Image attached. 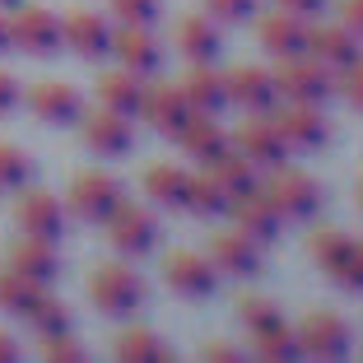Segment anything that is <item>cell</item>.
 Wrapping results in <instances>:
<instances>
[{
	"instance_id": "1",
	"label": "cell",
	"mask_w": 363,
	"mask_h": 363,
	"mask_svg": "<svg viewBox=\"0 0 363 363\" xmlns=\"http://www.w3.org/2000/svg\"><path fill=\"white\" fill-rule=\"evenodd\" d=\"M89 298H94L98 312H107V317H126V312H135L140 303H145V279L135 275L130 266H98L94 275H89Z\"/></svg>"
},
{
	"instance_id": "2",
	"label": "cell",
	"mask_w": 363,
	"mask_h": 363,
	"mask_svg": "<svg viewBox=\"0 0 363 363\" xmlns=\"http://www.w3.org/2000/svg\"><path fill=\"white\" fill-rule=\"evenodd\" d=\"M266 201L275 205L279 219H312L321 210V186L308 177V172H294V168H270V182L261 186Z\"/></svg>"
},
{
	"instance_id": "3",
	"label": "cell",
	"mask_w": 363,
	"mask_h": 363,
	"mask_svg": "<svg viewBox=\"0 0 363 363\" xmlns=\"http://www.w3.org/2000/svg\"><path fill=\"white\" fill-rule=\"evenodd\" d=\"M308 252H312V261H317V266L326 270L335 284H345V289H363V257H359V242H354L350 233L321 228V233H312Z\"/></svg>"
},
{
	"instance_id": "4",
	"label": "cell",
	"mask_w": 363,
	"mask_h": 363,
	"mask_svg": "<svg viewBox=\"0 0 363 363\" xmlns=\"http://www.w3.org/2000/svg\"><path fill=\"white\" fill-rule=\"evenodd\" d=\"M275 84L279 94L289 98V103H326V98L335 94V79L326 75V65L321 61H308V52L303 56H284L275 70Z\"/></svg>"
},
{
	"instance_id": "5",
	"label": "cell",
	"mask_w": 363,
	"mask_h": 363,
	"mask_svg": "<svg viewBox=\"0 0 363 363\" xmlns=\"http://www.w3.org/2000/svg\"><path fill=\"white\" fill-rule=\"evenodd\" d=\"M10 38H14V47H23L28 56H52V52H61L65 28L43 5H19V10L10 14Z\"/></svg>"
},
{
	"instance_id": "6",
	"label": "cell",
	"mask_w": 363,
	"mask_h": 363,
	"mask_svg": "<svg viewBox=\"0 0 363 363\" xmlns=\"http://www.w3.org/2000/svg\"><path fill=\"white\" fill-rule=\"evenodd\" d=\"M107 224V238H112V247L117 252H126V257H145L154 247V238H159V224H154V214L145 210V205H130L121 201L117 210L103 219Z\"/></svg>"
},
{
	"instance_id": "7",
	"label": "cell",
	"mask_w": 363,
	"mask_h": 363,
	"mask_svg": "<svg viewBox=\"0 0 363 363\" xmlns=\"http://www.w3.org/2000/svg\"><path fill=\"white\" fill-rule=\"evenodd\" d=\"M117 205H121L117 177H107V172H79V177L70 182V210H75L79 219H89V224H103Z\"/></svg>"
},
{
	"instance_id": "8",
	"label": "cell",
	"mask_w": 363,
	"mask_h": 363,
	"mask_svg": "<svg viewBox=\"0 0 363 363\" xmlns=\"http://www.w3.org/2000/svg\"><path fill=\"white\" fill-rule=\"evenodd\" d=\"M28 107L33 117L47 121V126H70V121L84 117V98L75 84H61V79H43V84L28 89Z\"/></svg>"
},
{
	"instance_id": "9",
	"label": "cell",
	"mask_w": 363,
	"mask_h": 363,
	"mask_svg": "<svg viewBox=\"0 0 363 363\" xmlns=\"http://www.w3.org/2000/svg\"><path fill=\"white\" fill-rule=\"evenodd\" d=\"M228 214H233L238 233H247L257 247H270L279 238V224H284V219L275 214V205L266 201L261 186H257V191H247V196H233V201H228Z\"/></svg>"
},
{
	"instance_id": "10",
	"label": "cell",
	"mask_w": 363,
	"mask_h": 363,
	"mask_svg": "<svg viewBox=\"0 0 363 363\" xmlns=\"http://www.w3.org/2000/svg\"><path fill=\"white\" fill-rule=\"evenodd\" d=\"M140 112H145V117H150V126L159 130V135H168V140H177V130L196 117V107L186 103L182 84H154V89H145Z\"/></svg>"
},
{
	"instance_id": "11",
	"label": "cell",
	"mask_w": 363,
	"mask_h": 363,
	"mask_svg": "<svg viewBox=\"0 0 363 363\" xmlns=\"http://www.w3.org/2000/svg\"><path fill=\"white\" fill-rule=\"evenodd\" d=\"M294 335H298V350L317 354V359H340V354L350 350V326H345V317H335V312H308Z\"/></svg>"
},
{
	"instance_id": "12",
	"label": "cell",
	"mask_w": 363,
	"mask_h": 363,
	"mask_svg": "<svg viewBox=\"0 0 363 363\" xmlns=\"http://www.w3.org/2000/svg\"><path fill=\"white\" fill-rule=\"evenodd\" d=\"M270 121H275L289 150H321L326 145V121H321L317 103H289L279 112H270Z\"/></svg>"
},
{
	"instance_id": "13",
	"label": "cell",
	"mask_w": 363,
	"mask_h": 363,
	"mask_svg": "<svg viewBox=\"0 0 363 363\" xmlns=\"http://www.w3.org/2000/svg\"><path fill=\"white\" fill-rule=\"evenodd\" d=\"M14 224H19L28 238L56 242L61 228H65V210H61V201H56L52 191H23L19 201H14Z\"/></svg>"
},
{
	"instance_id": "14",
	"label": "cell",
	"mask_w": 363,
	"mask_h": 363,
	"mask_svg": "<svg viewBox=\"0 0 363 363\" xmlns=\"http://www.w3.org/2000/svg\"><path fill=\"white\" fill-rule=\"evenodd\" d=\"M112 52H117L121 70H130V75H140V79L154 75L159 61H163L159 43H154V33H150V23H126L121 33H112Z\"/></svg>"
},
{
	"instance_id": "15",
	"label": "cell",
	"mask_w": 363,
	"mask_h": 363,
	"mask_svg": "<svg viewBox=\"0 0 363 363\" xmlns=\"http://www.w3.org/2000/svg\"><path fill=\"white\" fill-rule=\"evenodd\" d=\"M228 103L247 107V112H270L279 98V84L270 70H261V65H233L228 70Z\"/></svg>"
},
{
	"instance_id": "16",
	"label": "cell",
	"mask_w": 363,
	"mask_h": 363,
	"mask_svg": "<svg viewBox=\"0 0 363 363\" xmlns=\"http://www.w3.org/2000/svg\"><path fill=\"white\" fill-rule=\"evenodd\" d=\"M163 279H168V289L182 294V298H205L214 289V261L201 257V252H172L163 261Z\"/></svg>"
},
{
	"instance_id": "17",
	"label": "cell",
	"mask_w": 363,
	"mask_h": 363,
	"mask_svg": "<svg viewBox=\"0 0 363 363\" xmlns=\"http://www.w3.org/2000/svg\"><path fill=\"white\" fill-rule=\"evenodd\" d=\"M233 140H238V154H242V159H252L257 168H279V163H284V154H289L284 135L275 130V121H270V117L242 121V130H238Z\"/></svg>"
},
{
	"instance_id": "18",
	"label": "cell",
	"mask_w": 363,
	"mask_h": 363,
	"mask_svg": "<svg viewBox=\"0 0 363 363\" xmlns=\"http://www.w3.org/2000/svg\"><path fill=\"white\" fill-rule=\"evenodd\" d=\"M257 38H261V47H266L270 56H279V61L308 52V23H303L298 14H289V10L266 14V19L257 23Z\"/></svg>"
},
{
	"instance_id": "19",
	"label": "cell",
	"mask_w": 363,
	"mask_h": 363,
	"mask_svg": "<svg viewBox=\"0 0 363 363\" xmlns=\"http://www.w3.org/2000/svg\"><path fill=\"white\" fill-rule=\"evenodd\" d=\"M65 28V43L75 47L79 56H89V61H98V56L112 52V28H107V19L98 10H75L61 19Z\"/></svg>"
},
{
	"instance_id": "20",
	"label": "cell",
	"mask_w": 363,
	"mask_h": 363,
	"mask_svg": "<svg viewBox=\"0 0 363 363\" xmlns=\"http://www.w3.org/2000/svg\"><path fill=\"white\" fill-rule=\"evenodd\" d=\"M182 94H186V103H191L201 117H214V112L228 107V79L219 75V70H210V61H196L191 70H186V79H182Z\"/></svg>"
},
{
	"instance_id": "21",
	"label": "cell",
	"mask_w": 363,
	"mask_h": 363,
	"mask_svg": "<svg viewBox=\"0 0 363 363\" xmlns=\"http://www.w3.org/2000/svg\"><path fill=\"white\" fill-rule=\"evenodd\" d=\"M177 145H182L186 154H191L196 163H205V168H210L214 159H224V154L233 150V140H228L224 130H219V121H214V117H201V112H196V117L177 130Z\"/></svg>"
},
{
	"instance_id": "22",
	"label": "cell",
	"mask_w": 363,
	"mask_h": 363,
	"mask_svg": "<svg viewBox=\"0 0 363 363\" xmlns=\"http://www.w3.org/2000/svg\"><path fill=\"white\" fill-rule=\"evenodd\" d=\"M359 43L363 38H354L350 28H308V52H312V61H321L326 70H345V65H354L359 61Z\"/></svg>"
},
{
	"instance_id": "23",
	"label": "cell",
	"mask_w": 363,
	"mask_h": 363,
	"mask_svg": "<svg viewBox=\"0 0 363 363\" xmlns=\"http://www.w3.org/2000/svg\"><path fill=\"white\" fill-rule=\"evenodd\" d=\"M84 140H89V150L103 154V159H121L130 150V117L103 107V112L84 117Z\"/></svg>"
},
{
	"instance_id": "24",
	"label": "cell",
	"mask_w": 363,
	"mask_h": 363,
	"mask_svg": "<svg viewBox=\"0 0 363 363\" xmlns=\"http://www.w3.org/2000/svg\"><path fill=\"white\" fill-rule=\"evenodd\" d=\"M210 261H214V270H224V275H257L261 270V247L247 233H219L210 242Z\"/></svg>"
},
{
	"instance_id": "25",
	"label": "cell",
	"mask_w": 363,
	"mask_h": 363,
	"mask_svg": "<svg viewBox=\"0 0 363 363\" xmlns=\"http://www.w3.org/2000/svg\"><path fill=\"white\" fill-rule=\"evenodd\" d=\"M10 270H19L23 279H33V284H52L56 270H61V261H56V252H52L47 238H28L23 233V242L10 247Z\"/></svg>"
},
{
	"instance_id": "26",
	"label": "cell",
	"mask_w": 363,
	"mask_h": 363,
	"mask_svg": "<svg viewBox=\"0 0 363 363\" xmlns=\"http://www.w3.org/2000/svg\"><path fill=\"white\" fill-rule=\"evenodd\" d=\"M186 186H191V172L177 168V163H154L145 172V191L154 205H168V210H186Z\"/></svg>"
},
{
	"instance_id": "27",
	"label": "cell",
	"mask_w": 363,
	"mask_h": 363,
	"mask_svg": "<svg viewBox=\"0 0 363 363\" xmlns=\"http://www.w3.org/2000/svg\"><path fill=\"white\" fill-rule=\"evenodd\" d=\"M98 103H103L107 112L130 117V112H140V103H145V84H140V75H130V70H112V75L98 79Z\"/></svg>"
},
{
	"instance_id": "28",
	"label": "cell",
	"mask_w": 363,
	"mask_h": 363,
	"mask_svg": "<svg viewBox=\"0 0 363 363\" xmlns=\"http://www.w3.org/2000/svg\"><path fill=\"white\" fill-rule=\"evenodd\" d=\"M177 52L186 56V61H214L219 33H214V23L205 19V14H186V19L177 23Z\"/></svg>"
},
{
	"instance_id": "29",
	"label": "cell",
	"mask_w": 363,
	"mask_h": 363,
	"mask_svg": "<svg viewBox=\"0 0 363 363\" xmlns=\"http://www.w3.org/2000/svg\"><path fill=\"white\" fill-rule=\"evenodd\" d=\"M210 177L228 191V201H233V196L257 191V186H261V182H257V163L242 159V154H233V150H228L224 159H214V163H210Z\"/></svg>"
},
{
	"instance_id": "30",
	"label": "cell",
	"mask_w": 363,
	"mask_h": 363,
	"mask_svg": "<svg viewBox=\"0 0 363 363\" xmlns=\"http://www.w3.org/2000/svg\"><path fill=\"white\" fill-rule=\"evenodd\" d=\"M43 294H47V284H33V279H23L19 270H5V275H0V308L14 312V317H28Z\"/></svg>"
},
{
	"instance_id": "31",
	"label": "cell",
	"mask_w": 363,
	"mask_h": 363,
	"mask_svg": "<svg viewBox=\"0 0 363 363\" xmlns=\"http://www.w3.org/2000/svg\"><path fill=\"white\" fill-rule=\"evenodd\" d=\"M117 359L121 363H163V359H172L168 350H163V340L154 331H121V340H117Z\"/></svg>"
},
{
	"instance_id": "32",
	"label": "cell",
	"mask_w": 363,
	"mask_h": 363,
	"mask_svg": "<svg viewBox=\"0 0 363 363\" xmlns=\"http://www.w3.org/2000/svg\"><path fill=\"white\" fill-rule=\"evenodd\" d=\"M252 345H257V354L261 359H270V363H284V359H298V335L284 326V317L275 321V326H266V331H252Z\"/></svg>"
},
{
	"instance_id": "33",
	"label": "cell",
	"mask_w": 363,
	"mask_h": 363,
	"mask_svg": "<svg viewBox=\"0 0 363 363\" xmlns=\"http://www.w3.org/2000/svg\"><path fill=\"white\" fill-rule=\"evenodd\" d=\"M186 210L201 214V219H214V214L228 210V191L210 177V172H205V177H191V186H186Z\"/></svg>"
},
{
	"instance_id": "34",
	"label": "cell",
	"mask_w": 363,
	"mask_h": 363,
	"mask_svg": "<svg viewBox=\"0 0 363 363\" xmlns=\"http://www.w3.org/2000/svg\"><path fill=\"white\" fill-rule=\"evenodd\" d=\"M28 321H33V331L38 335H61V331H70V312L61 308V298H38V308L28 312Z\"/></svg>"
},
{
	"instance_id": "35",
	"label": "cell",
	"mask_w": 363,
	"mask_h": 363,
	"mask_svg": "<svg viewBox=\"0 0 363 363\" xmlns=\"http://www.w3.org/2000/svg\"><path fill=\"white\" fill-rule=\"evenodd\" d=\"M28 177H33L28 154L14 150V145H0V191H19Z\"/></svg>"
},
{
	"instance_id": "36",
	"label": "cell",
	"mask_w": 363,
	"mask_h": 363,
	"mask_svg": "<svg viewBox=\"0 0 363 363\" xmlns=\"http://www.w3.org/2000/svg\"><path fill=\"white\" fill-rule=\"evenodd\" d=\"M238 317L247 321V335H252V331H266V326H275V321H279V308H275L270 298H261V294H252V298L238 303Z\"/></svg>"
},
{
	"instance_id": "37",
	"label": "cell",
	"mask_w": 363,
	"mask_h": 363,
	"mask_svg": "<svg viewBox=\"0 0 363 363\" xmlns=\"http://www.w3.org/2000/svg\"><path fill=\"white\" fill-rule=\"evenodd\" d=\"M112 14L121 23H154L159 19V0H112Z\"/></svg>"
},
{
	"instance_id": "38",
	"label": "cell",
	"mask_w": 363,
	"mask_h": 363,
	"mask_svg": "<svg viewBox=\"0 0 363 363\" xmlns=\"http://www.w3.org/2000/svg\"><path fill=\"white\" fill-rule=\"evenodd\" d=\"M210 14L219 23H242L257 14V0H210Z\"/></svg>"
},
{
	"instance_id": "39",
	"label": "cell",
	"mask_w": 363,
	"mask_h": 363,
	"mask_svg": "<svg viewBox=\"0 0 363 363\" xmlns=\"http://www.w3.org/2000/svg\"><path fill=\"white\" fill-rule=\"evenodd\" d=\"M47 359H52V363H79V359H84V345H75V340H70V335H47Z\"/></svg>"
},
{
	"instance_id": "40",
	"label": "cell",
	"mask_w": 363,
	"mask_h": 363,
	"mask_svg": "<svg viewBox=\"0 0 363 363\" xmlns=\"http://www.w3.org/2000/svg\"><path fill=\"white\" fill-rule=\"evenodd\" d=\"M340 89H345V98H350V103L363 112V61L345 65V79H340Z\"/></svg>"
},
{
	"instance_id": "41",
	"label": "cell",
	"mask_w": 363,
	"mask_h": 363,
	"mask_svg": "<svg viewBox=\"0 0 363 363\" xmlns=\"http://www.w3.org/2000/svg\"><path fill=\"white\" fill-rule=\"evenodd\" d=\"M340 19L354 38H363V0H340Z\"/></svg>"
},
{
	"instance_id": "42",
	"label": "cell",
	"mask_w": 363,
	"mask_h": 363,
	"mask_svg": "<svg viewBox=\"0 0 363 363\" xmlns=\"http://www.w3.org/2000/svg\"><path fill=\"white\" fill-rule=\"evenodd\" d=\"M14 103H19V84H14L10 70H0V117H5Z\"/></svg>"
},
{
	"instance_id": "43",
	"label": "cell",
	"mask_w": 363,
	"mask_h": 363,
	"mask_svg": "<svg viewBox=\"0 0 363 363\" xmlns=\"http://www.w3.org/2000/svg\"><path fill=\"white\" fill-rule=\"evenodd\" d=\"M321 5H326V0H279V10L298 14V19H312V14H321Z\"/></svg>"
},
{
	"instance_id": "44",
	"label": "cell",
	"mask_w": 363,
	"mask_h": 363,
	"mask_svg": "<svg viewBox=\"0 0 363 363\" xmlns=\"http://www.w3.org/2000/svg\"><path fill=\"white\" fill-rule=\"evenodd\" d=\"M201 359H219V363H233V359H242V354H238L233 345H205V350H201Z\"/></svg>"
},
{
	"instance_id": "45",
	"label": "cell",
	"mask_w": 363,
	"mask_h": 363,
	"mask_svg": "<svg viewBox=\"0 0 363 363\" xmlns=\"http://www.w3.org/2000/svg\"><path fill=\"white\" fill-rule=\"evenodd\" d=\"M14 359H19V340L10 331H0V363H14Z\"/></svg>"
},
{
	"instance_id": "46",
	"label": "cell",
	"mask_w": 363,
	"mask_h": 363,
	"mask_svg": "<svg viewBox=\"0 0 363 363\" xmlns=\"http://www.w3.org/2000/svg\"><path fill=\"white\" fill-rule=\"evenodd\" d=\"M5 47H14V38H10V19H5V10H0V52Z\"/></svg>"
},
{
	"instance_id": "47",
	"label": "cell",
	"mask_w": 363,
	"mask_h": 363,
	"mask_svg": "<svg viewBox=\"0 0 363 363\" xmlns=\"http://www.w3.org/2000/svg\"><path fill=\"white\" fill-rule=\"evenodd\" d=\"M0 10H5V14H14V10H19V0H0Z\"/></svg>"
},
{
	"instance_id": "48",
	"label": "cell",
	"mask_w": 363,
	"mask_h": 363,
	"mask_svg": "<svg viewBox=\"0 0 363 363\" xmlns=\"http://www.w3.org/2000/svg\"><path fill=\"white\" fill-rule=\"evenodd\" d=\"M359 205H363V182H359Z\"/></svg>"
},
{
	"instance_id": "49",
	"label": "cell",
	"mask_w": 363,
	"mask_h": 363,
	"mask_svg": "<svg viewBox=\"0 0 363 363\" xmlns=\"http://www.w3.org/2000/svg\"><path fill=\"white\" fill-rule=\"evenodd\" d=\"M359 257H363V242H359Z\"/></svg>"
}]
</instances>
